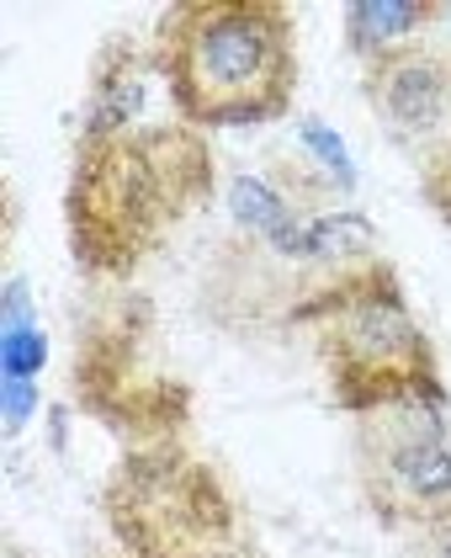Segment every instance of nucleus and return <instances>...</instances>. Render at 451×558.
I'll return each mask as SVG.
<instances>
[{
    "label": "nucleus",
    "mask_w": 451,
    "mask_h": 558,
    "mask_svg": "<svg viewBox=\"0 0 451 558\" xmlns=\"http://www.w3.org/2000/svg\"><path fill=\"white\" fill-rule=\"evenodd\" d=\"M430 558H451V506L430 515Z\"/></svg>",
    "instance_id": "nucleus-9"
},
{
    "label": "nucleus",
    "mask_w": 451,
    "mask_h": 558,
    "mask_svg": "<svg viewBox=\"0 0 451 558\" xmlns=\"http://www.w3.org/2000/svg\"><path fill=\"white\" fill-rule=\"evenodd\" d=\"M170 86L197 123L271 118L292 86V33L271 5H197L170 27Z\"/></svg>",
    "instance_id": "nucleus-1"
},
{
    "label": "nucleus",
    "mask_w": 451,
    "mask_h": 558,
    "mask_svg": "<svg viewBox=\"0 0 451 558\" xmlns=\"http://www.w3.org/2000/svg\"><path fill=\"white\" fill-rule=\"evenodd\" d=\"M170 208H175V171H164L155 144L101 138L90 149L75 186V223H81V251L96 266H127Z\"/></svg>",
    "instance_id": "nucleus-3"
},
{
    "label": "nucleus",
    "mask_w": 451,
    "mask_h": 558,
    "mask_svg": "<svg viewBox=\"0 0 451 558\" xmlns=\"http://www.w3.org/2000/svg\"><path fill=\"white\" fill-rule=\"evenodd\" d=\"M38 362H42V341L33 330L11 325V336H5V373H11V384H27Z\"/></svg>",
    "instance_id": "nucleus-8"
},
{
    "label": "nucleus",
    "mask_w": 451,
    "mask_h": 558,
    "mask_svg": "<svg viewBox=\"0 0 451 558\" xmlns=\"http://www.w3.org/2000/svg\"><path fill=\"white\" fill-rule=\"evenodd\" d=\"M430 197H436V203L451 214V155L436 166V171H430Z\"/></svg>",
    "instance_id": "nucleus-10"
},
{
    "label": "nucleus",
    "mask_w": 451,
    "mask_h": 558,
    "mask_svg": "<svg viewBox=\"0 0 451 558\" xmlns=\"http://www.w3.org/2000/svg\"><path fill=\"white\" fill-rule=\"evenodd\" d=\"M112 521L138 558H218L234 532L212 473L175 452L127 463L112 489Z\"/></svg>",
    "instance_id": "nucleus-2"
},
{
    "label": "nucleus",
    "mask_w": 451,
    "mask_h": 558,
    "mask_svg": "<svg viewBox=\"0 0 451 558\" xmlns=\"http://www.w3.org/2000/svg\"><path fill=\"white\" fill-rule=\"evenodd\" d=\"M367 430L371 489L377 506L393 515H441L451 506V447L441 441V421L419 399H399L371 410Z\"/></svg>",
    "instance_id": "nucleus-5"
},
{
    "label": "nucleus",
    "mask_w": 451,
    "mask_h": 558,
    "mask_svg": "<svg viewBox=\"0 0 451 558\" xmlns=\"http://www.w3.org/2000/svg\"><path fill=\"white\" fill-rule=\"evenodd\" d=\"M329 356H334L340 393L367 410L419 399L430 384L425 341L393 293H356L340 303L329 325Z\"/></svg>",
    "instance_id": "nucleus-4"
},
{
    "label": "nucleus",
    "mask_w": 451,
    "mask_h": 558,
    "mask_svg": "<svg viewBox=\"0 0 451 558\" xmlns=\"http://www.w3.org/2000/svg\"><path fill=\"white\" fill-rule=\"evenodd\" d=\"M419 16L425 11L410 5V0H367V5H356V38L362 44H388V38L419 27Z\"/></svg>",
    "instance_id": "nucleus-7"
},
{
    "label": "nucleus",
    "mask_w": 451,
    "mask_h": 558,
    "mask_svg": "<svg viewBox=\"0 0 451 558\" xmlns=\"http://www.w3.org/2000/svg\"><path fill=\"white\" fill-rule=\"evenodd\" d=\"M377 96H382L388 118L410 133H436L447 123V107H451L447 70L436 59H425V53L388 59L382 75H377Z\"/></svg>",
    "instance_id": "nucleus-6"
}]
</instances>
